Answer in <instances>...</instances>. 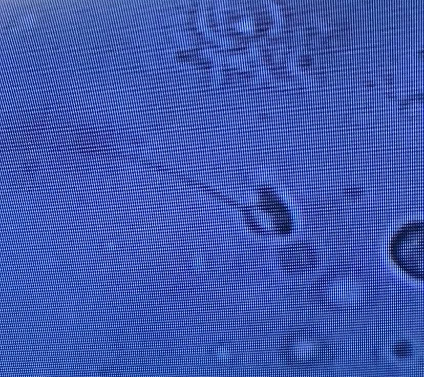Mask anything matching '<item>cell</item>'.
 <instances>
[{"mask_svg":"<svg viewBox=\"0 0 424 377\" xmlns=\"http://www.w3.org/2000/svg\"><path fill=\"white\" fill-rule=\"evenodd\" d=\"M423 222L404 225L392 236L389 253L393 262L408 275L423 279Z\"/></svg>","mask_w":424,"mask_h":377,"instance_id":"6da1fadb","label":"cell"}]
</instances>
